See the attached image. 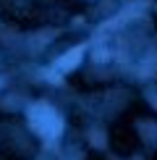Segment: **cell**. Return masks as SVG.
Returning a JSON list of instances; mask_svg holds the SVG:
<instances>
[{
    "mask_svg": "<svg viewBox=\"0 0 157 160\" xmlns=\"http://www.w3.org/2000/svg\"><path fill=\"white\" fill-rule=\"evenodd\" d=\"M29 123H31V129H34L37 134H42L45 139H55L63 131L60 116L45 102H37L34 108H29Z\"/></svg>",
    "mask_w": 157,
    "mask_h": 160,
    "instance_id": "cell-1",
    "label": "cell"
},
{
    "mask_svg": "<svg viewBox=\"0 0 157 160\" xmlns=\"http://www.w3.org/2000/svg\"><path fill=\"white\" fill-rule=\"evenodd\" d=\"M81 55H84V48H74V50H68L65 55L58 61V68L60 71H71V68H76L78 61H81Z\"/></svg>",
    "mask_w": 157,
    "mask_h": 160,
    "instance_id": "cell-2",
    "label": "cell"
}]
</instances>
